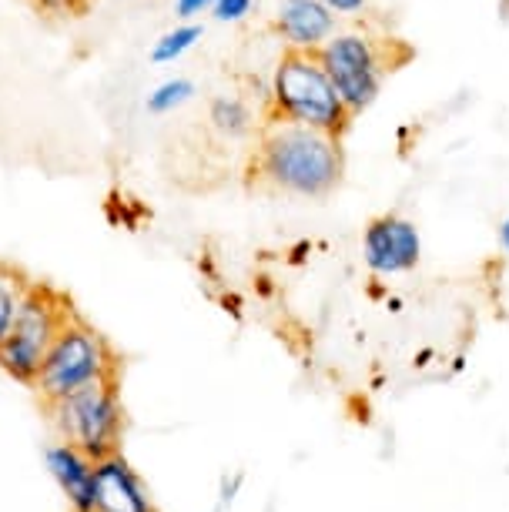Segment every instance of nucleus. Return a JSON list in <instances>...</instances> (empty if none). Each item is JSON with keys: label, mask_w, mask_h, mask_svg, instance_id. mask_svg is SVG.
I'll use <instances>...</instances> for the list:
<instances>
[{"label": "nucleus", "mask_w": 509, "mask_h": 512, "mask_svg": "<svg viewBox=\"0 0 509 512\" xmlns=\"http://www.w3.org/2000/svg\"><path fill=\"white\" fill-rule=\"evenodd\" d=\"M272 27L285 51L319 54L325 41L342 27V21L322 0H278Z\"/></svg>", "instance_id": "8"}, {"label": "nucleus", "mask_w": 509, "mask_h": 512, "mask_svg": "<svg viewBox=\"0 0 509 512\" xmlns=\"http://www.w3.org/2000/svg\"><path fill=\"white\" fill-rule=\"evenodd\" d=\"M88 4L91 0H37V7H44V11H51V14H78Z\"/></svg>", "instance_id": "18"}, {"label": "nucleus", "mask_w": 509, "mask_h": 512, "mask_svg": "<svg viewBox=\"0 0 509 512\" xmlns=\"http://www.w3.org/2000/svg\"><path fill=\"white\" fill-rule=\"evenodd\" d=\"M238 486H242V476H232V479H222V492H218V509H225V506H232L235 502V492Z\"/></svg>", "instance_id": "19"}, {"label": "nucleus", "mask_w": 509, "mask_h": 512, "mask_svg": "<svg viewBox=\"0 0 509 512\" xmlns=\"http://www.w3.org/2000/svg\"><path fill=\"white\" fill-rule=\"evenodd\" d=\"M265 118L305 124V128H319L329 134H345L355 121L342 104L339 91H335L332 77L325 74L319 54L299 51H285L272 67L265 94Z\"/></svg>", "instance_id": "2"}, {"label": "nucleus", "mask_w": 509, "mask_h": 512, "mask_svg": "<svg viewBox=\"0 0 509 512\" xmlns=\"http://www.w3.org/2000/svg\"><path fill=\"white\" fill-rule=\"evenodd\" d=\"M27 288H31V282H27L21 272L0 265V345H4V338L11 335L14 318L21 312Z\"/></svg>", "instance_id": "14"}, {"label": "nucleus", "mask_w": 509, "mask_h": 512, "mask_svg": "<svg viewBox=\"0 0 509 512\" xmlns=\"http://www.w3.org/2000/svg\"><path fill=\"white\" fill-rule=\"evenodd\" d=\"M255 7H258V0H218L208 17L218 24H242L255 14Z\"/></svg>", "instance_id": "15"}, {"label": "nucleus", "mask_w": 509, "mask_h": 512, "mask_svg": "<svg viewBox=\"0 0 509 512\" xmlns=\"http://www.w3.org/2000/svg\"><path fill=\"white\" fill-rule=\"evenodd\" d=\"M104 379H118L111 345L104 342L88 322H81V318L74 315L71 322L61 328V335L54 338L47 359L41 362L34 389L51 405L57 399H67L71 392L84 389V385H94Z\"/></svg>", "instance_id": "4"}, {"label": "nucleus", "mask_w": 509, "mask_h": 512, "mask_svg": "<svg viewBox=\"0 0 509 512\" xmlns=\"http://www.w3.org/2000/svg\"><path fill=\"white\" fill-rule=\"evenodd\" d=\"M215 4L218 0H175V17L178 21H201Z\"/></svg>", "instance_id": "17"}, {"label": "nucleus", "mask_w": 509, "mask_h": 512, "mask_svg": "<svg viewBox=\"0 0 509 512\" xmlns=\"http://www.w3.org/2000/svg\"><path fill=\"white\" fill-rule=\"evenodd\" d=\"M392 47H396L392 37H382L362 24H349L339 27L319 51L325 74L332 77L335 91H339L352 118L366 114L379 101L386 77L396 71Z\"/></svg>", "instance_id": "3"}, {"label": "nucleus", "mask_w": 509, "mask_h": 512, "mask_svg": "<svg viewBox=\"0 0 509 512\" xmlns=\"http://www.w3.org/2000/svg\"><path fill=\"white\" fill-rule=\"evenodd\" d=\"M329 11L339 17V21H359V17L369 14L372 0H322Z\"/></svg>", "instance_id": "16"}, {"label": "nucleus", "mask_w": 509, "mask_h": 512, "mask_svg": "<svg viewBox=\"0 0 509 512\" xmlns=\"http://www.w3.org/2000/svg\"><path fill=\"white\" fill-rule=\"evenodd\" d=\"M506 11H509V0H506Z\"/></svg>", "instance_id": "21"}, {"label": "nucleus", "mask_w": 509, "mask_h": 512, "mask_svg": "<svg viewBox=\"0 0 509 512\" xmlns=\"http://www.w3.org/2000/svg\"><path fill=\"white\" fill-rule=\"evenodd\" d=\"M47 472L61 486L67 506L74 512H94V459L71 442H54L44 452Z\"/></svg>", "instance_id": "10"}, {"label": "nucleus", "mask_w": 509, "mask_h": 512, "mask_svg": "<svg viewBox=\"0 0 509 512\" xmlns=\"http://www.w3.org/2000/svg\"><path fill=\"white\" fill-rule=\"evenodd\" d=\"M71 302L64 295H57L47 285H31L24 295L21 312L14 318L11 335L0 345V369L14 375L17 382L34 385L41 362L51 352L54 338L61 335V328L71 322Z\"/></svg>", "instance_id": "6"}, {"label": "nucleus", "mask_w": 509, "mask_h": 512, "mask_svg": "<svg viewBox=\"0 0 509 512\" xmlns=\"http://www.w3.org/2000/svg\"><path fill=\"white\" fill-rule=\"evenodd\" d=\"M362 262L376 278L409 275L422 262V235L406 215H379L362 231Z\"/></svg>", "instance_id": "7"}, {"label": "nucleus", "mask_w": 509, "mask_h": 512, "mask_svg": "<svg viewBox=\"0 0 509 512\" xmlns=\"http://www.w3.org/2000/svg\"><path fill=\"white\" fill-rule=\"evenodd\" d=\"M94 512H158L148 486L121 452L94 459Z\"/></svg>", "instance_id": "9"}, {"label": "nucleus", "mask_w": 509, "mask_h": 512, "mask_svg": "<svg viewBox=\"0 0 509 512\" xmlns=\"http://www.w3.org/2000/svg\"><path fill=\"white\" fill-rule=\"evenodd\" d=\"M57 436L91 459H104L121 449L124 432V409L118 395V379H104L84 389L71 392L67 399H57L47 405Z\"/></svg>", "instance_id": "5"}, {"label": "nucleus", "mask_w": 509, "mask_h": 512, "mask_svg": "<svg viewBox=\"0 0 509 512\" xmlns=\"http://www.w3.org/2000/svg\"><path fill=\"white\" fill-rule=\"evenodd\" d=\"M252 175L258 185L288 198H329L345 178L342 134L265 118V124L255 134Z\"/></svg>", "instance_id": "1"}, {"label": "nucleus", "mask_w": 509, "mask_h": 512, "mask_svg": "<svg viewBox=\"0 0 509 512\" xmlns=\"http://www.w3.org/2000/svg\"><path fill=\"white\" fill-rule=\"evenodd\" d=\"M208 124L225 141H252L265 124V114H258L245 94L222 91L208 101Z\"/></svg>", "instance_id": "11"}, {"label": "nucleus", "mask_w": 509, "mask_h": 512, "mask_svg": "<svg viewBox=\"0 0 509 512\" xmlns=\"http://www.w3.org/2000/svg\"><path fill=\"white\" fill-rule=\"evenodd\" d=\"M499 245L509 255V218H503V225H499Z\"/></svg>", "instance_id": "20"}, {"label": "nucleus", "mask_w": 509, "mask_h": 512, "mask_svg": "<svg viewBox=\"0 0 509 512\" xmlns=\"http://www.w3.org/2000/svg\"><path fill=\"white\" fill-rule=\"evenodd\" d=\"M195 81L191 77H165V81H158L155 88L148 91V98H144V108H148V114H155V118H165V114H175L181 111L185 104L195 101Z\"/></svg>", "instance_id": "13"}, {"label": "nucleus", "mask_w": 509, "mask_h": 512, "mask_svg": "<svg viewBox=\"0 0 509 512\" xmlns=\"http://www.w3.org/2000/svg\"><path fill=\"white\" fill-rule=\"evenodd\" d=\"M201 34H205L201 21H178L175 27H168V31L151 44V64H158V67L178 64L181 57L191 54L201 44Z\"/></svg>", "instance_id": "12"}]
</instances>
